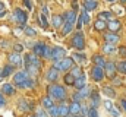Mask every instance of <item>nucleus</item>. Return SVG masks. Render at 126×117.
<instances>
[{"label":"nucleus","instance_id":"nucleus-33","mask_svg":"<svg viewBox=\"0 0 126 117\" xmlns=\"http://www.w3.org/2000/svg\"><path fill=\"white\" fill-rule=\"evenodd\" d=\"M70 75L76 79V78H79L81 75H82V72H81V69L78 67V66H72V70H70Z\"/></svg>","mask_w":126,"mask_h":117},{"label":"nucleus","instance_id":"nucleus-53","mask_svg":"<svg viewBox=\"0 0 126 117\" xmlns=\"http://www.w3.org/2000/svg\"><path fill=\"white\" fill-rule=\"evenodd\" d=\"M110 114H111L113 117H117V116H119V113H117L114 108H111V110H110Z\"/></svg>","mask_w":126,"mask_h":117},{"label":"nucleus","instance_id":"nucleus-46","mask_svg":"<svg viewBox=\"0 0 126 117\" xmlns=\"http://www.w3.org/2000/svg\"><path fill=\"white\" fill-rule=\"evenodd\" d=\"M104 105H106V108H107V111H110V110L113 108V102H111L110 100H107V101L104 102Z\"/></svg>","mask_w":126,"mask_h":117},{"label":"nucleus","instance_id":"nucleus-17","mask_svg":"<svg viewBox=\"0 0 126 117\" xmlns=\"http://www.w3.org/2000/svg\"><path fill=\"white\" fill-rule=\"evenodd\" d=\"M44 47H46L44 43H35V44H34V54H35L37 57H43Z\"/></svg>","mask_w":126,"mask_h":117},{"label":"nucleus","instance_id":"nucleus-27","mask_svg":"<svg viewBox=\"0 0 126 117\" xmlns=\"http://www.w3.org/2000/svg\"><path fill=\"white\" fill-rule=\"evenodd\" d=\"M93 61H94L95 66H100V67H104V64H106V60L103 56H100V54H95L94 57H93Z\"/></svg>","mask_w":126,"mask_h":117},{"label":"nucleus","instance_id":"nucleus-60","mask_svg":"<svg viewBox=\"0 0 126 117\" xmlns=\"http://www.w3.org/2000/svg\"><path fill=\"white\" fill-rule=\"evenodd\" d=\"M0 79H1V69H0Z\"/></svg>","mask_w":126,"mask_h":117},{"label":"nucleus","instance_id":"nucleus-14","mask_svg":"<svg viewBox=\"0 0 126 117\" xmlns=\"http://www.w3.org/2000/svg\"><path fill=\"white\" fill-rule=\"evenodd\" d=\"M90 98H91V107H93V108H98V107H100V102H101L100 94H98L97 91H93L91 95H90Z\"/></svg>","mask_w":126,"mask_h":117},{"label":"nucleus","instance_id":"nucleus-19","mask_svg":"<svg viewBox=\"0 0 126 117\" xmlns=\"http://www.w3.org/2000/svg\"><path fill=\"white\" fill-rule=\"evenodd\" d=\"M113 18H114V15H113L111 10H104V12H101V13L98 15V19H100V21H104V22H106V21H111Z\"/></svg>","mask_w":126,"mask_h":117},{"label":"nucleus","instance_id":"nucleus-2","mask_svg":"<svg viewBox=\"0 0 126 117\" xmlns=\"http://www.w3.org/2000/svg\"><path fill=\"white\" fill-rule=\"evenodd\" d=\"M73 64V58L72 57H63L59 61H54V69L56 70H67L70 69Z\"/></svg>","mask_w":126,"mask_h":117},{"label":"nucleus","instance_id":"nucleus-20","mask_svg":"<svg viewBox=\"0 0 126 117\" xmlns=\"http://www.w3.org/2000/svg\"><path fill=\"white\" fill-rule=\"evenodd\" d=\"M63 21H64L63 15H54V16H51V24H53L54 28H60L62 24H63Z\"/></svg>","mask_w":126,"mask_h":117},{"label":"nucleus","instance_id":"nucleus-24","mask_svg":"<svg viewBox=\"0 0 126 117\" xmlns=\"http://www.w3.org/2000/svg\"><path fill=\"white\" fill-rule=\"evenodd\" d=\"M91 92H93V89H91L90 87H87V85L78 91V94H79V97H81L82 100H84V98H87V97H90V95H91Z\"/></svg>","mask_w":126,"mask_h":117},{"label":"nucleus","instance_id":"nucleus-3","mask_svg":"<svg viewBox=\"0 0 126 117\" xmlns=\"http://www.w3.org/2000/svg\"><path fill=\"white\" fill-rule=\"evenodd\" d=\"M72 44L76 50H84L85 48V40H84V35L82 32H76L73 35V40H72Z\"/></svg>","mask_w":126,"mask_h":117},{"label":"nucleus","instance_id":"nucleus-45","mask_svg":"<svg viewBox=\"0 0 126 117\" xmlns=\"http://www.w3.org/2000/svg\"><path fill=\"white\" fill-rule=\"evenodd\" d=\"M13 50H15V53H21L24 50V45L22 44H15L13 45Z\"/></svg>","mask_w":126,"mask_h":117},{"label":"nucleus","instance_id":"nucleus-32","mask_svg":"<svg viewBox=\"0 0 126 117\" xmlns=\"http://www.w3.org/2000/svg\"><path fill=\"white\" fill-rule=\"evenodd\" d=\"M103 50H104V53H107V54H111V53H114L116 51V47L113 45V44H104V47H103Z\"/></svg>","mask_w":126,"mask_h":117},{"label":"nucleus","instance_id":"nucleus-40","mask_svg":"<svg viewBox=\"0 0 126 117\" xmlns=\"http://www.w3.org/2000/svg\"><path fill=\"white\" fill-rule=\"evenodd\" d=\"M72 58H75V60H76V61H79V63H82V61H85V54H81V53H75V54H73V57Z\"/></svg>","mask_w":126,"mask_h":117},{"label":"nucleus","instance_id":"nucleus-29","mask_svg":"<svg viewBox=\"0 0 126 117\" xmlns=\"http://www.w3.org/2000/svg\"><path fill=\"white\" fill-rule=\"evenodd\" d=\"M103 94H106L109 98H114V97H116V91L111 87H104L103 88Z\"/></svg>","mask_w":126,"mask_h":117},{"label":"nucleus","instance_id":"nucleus-18","mask_svg":"<svg viewBox=\"0 0 126 117\" xmlns=\"http://www.w3.org/2000/svg\"><path fill=\"white\" fill-rule=\"evenodd\" d=\"M81 113V104L79 102H72V104H69V114H72V116H76V114H79Z\"/></svg>","mask_w":126,"mask_h":117},{"label":"nucleus","instance_id":"nucleus-8","mask_svg":"<svg viewBox=\"0 0 126 117\" xmlns=\"http://www.w3.org/2000/svg\"><path fill=\"white\" fill-rule=\"evenodd\" d=\"M22 63H31V64H34V66H37V67L41 69V60L37 57L34 53L32 54H27L25 57L22 58Z\"/></svg>","mask_w":126,"mask_h":117},{"label":"nucleus","instance_id":"nucleus-34","mask_svg":"<svg viewBox=\"0 0 126 117\" xmlns=\"http://www.w3.org/2000/svg\"><path fill=\"white\" fill-rule=\"evenodd\" d=\"M48 117H59V110H57V105H53L51 108H48Z\"/></svg>","mask_w":126,"mask_h":117},{"label":"nucleus","instance_id":"nucleus-16","mask_svg":"<svg viewBox=\"0 0 126 117\" xmlns=\"http://www.w3.org/2000/svg\"><path fill=\"white\" fill-rule=\"evenodd\" d=\"M38 70H40V67L34 66L31 63H25V73H27L28 76H35V75L38 73Z\"/></svg>","mask_w":126,"mask_h":117},{"label":"nucleus","instance_id":"nucleus-23","mask_svg":"<svg viewBox=\"0 0 126 117\" xmlns=\"http://www.w3.org/2000/svg\"><path fill=\"white\" fill-rule=\"evenodd\" d=\"M41 104H43V108L44 110H48V108H51L53 105H54V102H53V100L47 95V97H44L43 100H41Z\"/></svg>","mask_w":126,"mask_h":117},{"label":"nucleus","instance_id":"nucleus-5","mask_svg":"<svg viewBox=\"0 0 126 117\" xmlns=\"http://www.w3.org/2000/svg\"><path fill=\"white\" fill-rule=\"evenodd\" d=\"M63 57H66V50L62 48V47H54V48H51V60L53 61H59V60H62Z\"/></svg>","mask_w":126,"mask_h":117},{"label":"nucleus","instance_id":"nucleus-57","mask_svg":"<svg viewBox=\"0 0 126 117\" xmlns=\"http://www.w3.org/2000/svg\"><path fill=\"white\" fill-rule=\"evenodd\" d=\"M106 1H109V3H114L116 0H106Z\"/></svg>","mask_w":126,"mask_h":117},{"label":"nucleus","instance_id":"nucleus-54","mask_svg":"<svg viewBox=\"0 0 126 117\" xmlns=\"http://www.w3.org/2000/svg\"><path fill=\"white\" fill-rule=\"evenodd\" d=\"M7 44H9L7 41H0V47H1V48H6V45H7Z\"/></svg>","mask_w":126,"mask_h":117},{"label":"nucleus","instance_id":"nucleus-51","mask_svg":"<svg viewBox=\"0 0 126 117\" xmlns=\"http://www.w3.org/2000/svg\"><path fill=\"white\" fill-rule=\"evenodd\" d=\"M4 104H6V101H4V95L0 94V107H3Z\"/></svg>","mask_w":126,"mask_h":117},{"label":"nucleus","instance_id":"nucleus-22","mask_svg":"<svg viewBox=\"0 0 126 117\" xmlns=\"http://www.w3.org/2000/svg\"><path fill=\"white\" fill-rule=\"evenodd\" d=\"M57 110H59V117H66L69 114V104L63 102V104H60L57 107Z\"/></svg>","mask_w":126,"mask_h":117},{"label":"nucleus","instance_id":"nucleus-26","mask_svg":"<svg viewBox=\"0 0 126 117\" xmlns=\"http://www.w3.org/2000/svg\"><path fill=\"white\" fill-rule=\"evenodd\" d=\"M19 104H21L19 108H21L22 111H27V110H32V108H34V107H32V102L31 101H27V100H21Z\"/></svg>","mask_w":126,"mask_h":117},{"label":"nucleus","instance_id":"nucleus-48","mask_svg":"<svg viewBox=\"0 0 126 117\" xmlns=\"http://www.w3.org/2000/svg\"><path fill=\"white\" fill-rule=\"evenodd\" d=\"M111 79H113V85H120V84H122V79H120V78H116V76H114V78H111Z\"/></svg>","mask_w":126,"mask_h":117},{"label":"nucleus","instance_id":"nucleus-39","mask_svg":"<svg viewBox=\"0 0 126 117\" xmlns=\"http://www.w3.org/2000/svg\"><path fill=\"white\" fill-rule=\"evenodd\" d=\"M43 57H44V58H50V57H51V47H48V45H46V47H44Z\"/></svg>","mask_w":126,"mask_h":117},{"label":"nucleus","instance_id":"nucleus-1","mask_svg":"<svg viewBox=\"0 0 126 117\" xmlns=\"http://www.w3.org/2000/svg\"><path fill=\"white\" fill-rule=\"evenodd\" d=\"M47 92H48V97H50L51 100L64 101V98H66V89L63 87H60V85H56V84L50 85L48 89H47Z\"/></svg>","mask_w":126,"mask_h":117},{"label":"nucleus","instance_id":"nucleus-50","mask_svg":"<svg viewBox=\"0 0 126 117\" xmlns=\"http://www.w3.org/2000/svg\"><path fill=\"white\" fill-rule=\"evenodd\" d=\"M119 54L120 56H126V47H120L119 48Z\"/></svg>","mask_w":126,"mask_h":117},{"label":"nucleus","instance_id":"nucleus-52","mask_svg":"<svg viewBox=\"0 0 126 117\" xmlns=\"http://www.w3.org/2000/svg\"><path fill=\"white\" fill-rule=\"evenodd\" d=\"M24 3H25V6H27L30 10L32 9V4H31V1H30V0H24Z\"/></svg>","mask_w":126,"mask_h":117},{"label":"nucleus","instance_id":"nucleus-58","mask_svg":"<svg viewBox=\"0 0 126 117\" xmlns=\"http://www.w3.org/2000/svg\"><path fill=\"white\" fill-rule=\"evenodd\" d=\"M75 117H84V116H81V114H76V116H75Z\"/></svg>","mask_w":126,"mask_h":117},{"label":"nucleus","instance_id":"nucleus-55","mask_svg":"<svg viewBox=\"0 0 126 117\" xmlns=\"http://www.w3.org/2000/svg\"><path fill=\"white\" fill-rule=\"evenodd\" d=\"M120 105L125 108V111H126V100H120Z\"/></svg>","mask_w":126,"mask_h":117},{"label":"nucleus","instance_id":"nucleus-59","mask_svg":"<svg viewBox=\"0 0 126 117\" xmlns=\"http://www.w3.org/2000/svg\"><path fill=\"white\" fill-rule=\"evenodd\" d=\"M66 117H75V116H72V114H67V116H66Z\"/></svg>","mask_w":126,"mask_h":117},{"label":"nucleus","instance_id":"nucleus-10","mask_svg":"<svg viewBox=\"0 0 126 117\" xmlns=\"http://www.w3.org/2000/svg\"><path fill=\"white\" fill-rule=\"evenodd\" d=\"M9 61H10V64L12 66H21L22 64V57H21V54L19 53H10L9 54Z\"/></svg>","mask_w":126,"mask_h":117},{"label":"nucleus","instance_id":"nucleus-35","mask_svg":"<svg viewBox=\"0 0 126 117\" xmlns=\"http://www.w3.org/2000/svg\"><path fill=\"white\" fill-rule=\"evenodd\" d=\"M79 19H81V22H82V24H90V21H91V18H90V15L87 13V10H84V12H82V15H81V18H79Z\"/></svg>","mask_w":126,"mask_h":117},{"label":"nucleus","instance_id":"nucleus-30","mask_svg":"<svg viewBox=\"0 0 126 117\" xmlns=\"http://www.w3.org/2000/svg\"><path fill=\"white\" fill-rule=\"evenodd\" d=\"M116 72H120V73L126 75V60H123V61H119V63L116 64Z\"/></svg>","mask_w":126,"mask_h":117},{"label":"nucleus","instance_id":"nucleus-13","mask_svg":"<svg viewBox=\"0 0 126 117\" xmlns=\"http://www.w3.org/2000/svg\"><path fill=\"white\" fill-rule=\"evenodd\" d=\"M59 70H56L54 67H50L48 70H47V75H46V79L48 81V82H56L57 81V76H59V73H57Z\"/></svg>","mask_w":126,"mask_h":117},{"label":"nucleus","instance_id":"nucleus-37","mask_svg":"<svg viewBox=\"0 0 126 117\" xmlns=\"http://www.w3.org/2000/svg\"><path fill=\"white\" fill-rule=\"evenodd\" d=\"M34 85H35V84H34V81H32V79H30V78H28V79H27L25 82H22V84L19 85V88H32V87H34Z\"/></svg>","mask_w":126,"mask_h":117},{"label":"nucleus","instance_id":"nucleus-25","mask_svg":"<svg viewBox=\"0 0 126 117\" xmlns=\"http://www.w3.org/2000/svg\"><path fill=\"white\" fill-rule=\"evenodd\" d=\"M13 70H15V66H12V64H6L3 69H1V76H10L12 73H13Z\"/></svg>","mask_w":126,"mask_h":117},{"label":"nucleus","instance_id":"nucleus-9","mask_svg":"<svg viewBox=\"0 0 126 117\" xmlns=\"http://www.w3.org/2000/svg\"><path fill=\"white\" fill-rule=\"evenodd\" d=\"M30 76L25 73V72H16L15 75H13V82L16 84V87H19L22 82H25L27 79H28Z\"/></svg>","mask_w":126,"mask_h":117},{"label":"nucleus","instance_id":"nucleus-11","mask_svg":"<svg viewBox=\"0 0 126 117\" xmlns=\"http://www.w3.org/2000/svg\"><path fill=\"white\" fill-rule=\"evenodd\" d=\"M120 22L117 21V19H111V21H109L107 24H106V28L110 29V32H117L119 29H120Z\"/></svg>","mask_w":126,"mask_h":117},{"label":"nucleus","instance_id":"nucleus-12","mask_svg":"<svg viewBox=\"0 0 126 117\" xmlns=\"http://www.w3.org/2000/svg\"><path fill=\"white\" fill-rule=\"evenodd\" d=\"M104 40H106L107 44H116V43H119L120 38H119V35L116 32H109V34L104 35Z\"/></svg>","mask_w":126,"mask_h":117},{"label":"nucleus","instance_id":"nucleus-15","mask_svg":"<svg viewBox=\"0 0 126 117\" xmlns=\"http://www.w3.org/2000/svg\"><path fill=\"white\" fill-rule=\"evenodd\" d=\"M97 7H98L97 0H84V10L91 12V10H95Z\"/></svg>","mask_w":126,"mask_h":117},{"label":"nucleus","instance_id":"nucleus-6","mask_svg":"<svg viewBox=\"0 0 126 117\" xmlns=\"http://www.w3.org/2000/svg\"><path fill=\"white\" fill-rule=\"evenodd\" d=\"M103 70H104V75H107L110 79L114 78V76H116V63H113V61H106Z\"/></svg>","mask_w":126,"mask_h":117},{"label":"nucleus","instance_id":"nucleus-49","mask_svg":"<svg viewBox=\"0 0 126 117\" xmlns=\"http://www.w3.org/2000/svg\"><path fill=\"white\" fill-rule=\"evenodd\" d=\"M72 7H73V12H78V1L76 0L72 1Z\"/></svg>","mask_w":126,"mask_h":117},{"label":"nucleus","instance_id":"nucleus-36","mask_svg":"<svg viewBox=\"0 0 126 117\" xmlns=\"http://www.w3.org/2000/svg\"><path fill=\"white\" fill-rule=\"evenodd\" d=\"M63 81H64V84H66V85H73L75 78H73L70 73H67V75H64V79H63Z\"/></svg>","mask_w":126,"mask_h":117},{"label":"nucleus","instance_id":"nucleus-31","mask_svg":"<svg viewBox=\"0 0 126 117\" xmlns=\"http://www.w3.org/2000/svg\"><path fill=\"white\" fill-rule=\"evenodd\" d=\"M63 25H64V27H63V29H62V35H67V34L72 31L73 25H72V24H69V22H66V21L63 22Z\"/></svg>","mask_w":126,"mask_h":117},{"label":"nucleus","instance_id":"nucleus-28","mask_svg":"<svg viewBox=\"0 0 126 117\" xmlns=\"http://www.w3.org/2000/svg\"><path fill=\"white\" fill-rule=\"evenodd\" d=\"M1 91H3V94H6V95H13V94H15V88L12 87L10 84H4V85L1 87Z\"/></svg>","mask_w":126,"mask_h":117},{"label":"nucleus","instance_id":"nucleus-62","mask_svg":"<svg viewBox=\"0 0 126 117\" xmlns=\"http://www.w3.org/2000/svg\"><path fill=\"white\" fill-rule=\"evenodd\" d=\"M32 117H37V116H32Z\"/></svg>","mask_w":126,"mask_h":117},{"label":"nucleus","instance_id":"nucleus-47","mask_svg":"<svg viewBox=\"0 0 126 117\" xmlns=\"http://www.w3.org/2000/svg\"><path fill=\"white\" fill-rule=\"evenodd\" d=\"M72 100H73V101H75V102H79V101H81V100H82V98H81V97H79V94H78V92H75V94H73V95H72Z\"/></svg>","mask_w":126,"mask_h":117},{"label":"nucleus","instance_id":"nucleus-41","mask_svg":"<svg viewBox=\"0 0 126 117\" xmlns=\"http://www.w3.org/2000/svg\"><path fill=\"white\" fill-rule=\"evenodd\" d=\"M24 31H25V34L30 35V37H35V35H37L35 29H32L31 27H24Z\"/></svg>","mask_w":126,"mask_h":117},{"label":"nucleus","instance_id":"nucleus-38","mask_svg":"<svg viewBox=\"0 0 126 117\" xmlns=\"http://www.w3.org/2000/svg\"><path fill=\"white\" fill-rule=\"evenodd\" d=\"M104 28H106V22L97 19V22H95V29H97V31H103Z\"/></svg>","mask_w":126,"mask_h":117},{"label":"nucleus","instance_id":"nucleus-44","mask_svg":"<svg viewBox=\"0 0 126 117\" xmlns=\"http://www.w3.org/2000/svg\"><path fill=\"white\" fill-rule=\"evenodd\" d=\"M37 117H48V114L46 113L44 108H38V110H37Z\"/></svg>","mask_w":126,"mask_h":117},{"label":"nucleus","instance_id":"nucleus-21","mask_svg":"<svg viewBox=\"0 0 126 117\" xmlns=\"http://www.w3.org/2000/svg\"><path fill=\"white\" fill-rule=\"evenodd\" d=\"M73 85H75V88H76V89H81V88H84L85 85H87V78H85L84 75H81L79 78H76V79H75Z\"/></svg>","mask_w":126,"mask_h":117},{"label":"nucleus","instance_id":"nucleus-61","mask_svg":"<svg viewBox=\"0 0 126 117\" xmlns=\"http://www.w3.org/2000/svg\"><path fill=\"white\" fill-rule=\"evenodd\" d=\"M120 1H122V3H126V0H120Z\"/></svg>","mask_w":126,"mask_h":117},{"label":"nucleus","instance_id":"nucleus-43","mask_svg":"<svg viewBox=\"0 0 126 117\" xmlns=\"http://www.w3.org/2000/svg\"><path fill=\"white\" fill-rule=\"evenodd\" d=\"M40 21H41V27L43 28H47V25H48V22H47V18H46V15H40Z\"/></svg>","mask_w":126,"mask_h":117},{"label":"nucleus","instance_id":"nucleus-42","mask_svg":"<svg viewBox=\"0 0 126 117\" xmlns=\"http://www.w3.org/2000/svg\"><path fill=\"white\" fill-rule=\"evenodd\" d=\"M87 117H98V110L97 108H88V114H87Z\"/></svg>","mask_w":126,"mask_h":117},{"label":"nucleus","instance_id":"nucleus-4","mask_svg":"<svg viewBox=\"0 0 126 117\" xmlns=\"http://www.w3.org/2000/svg\"><path fill=\"white\" fill-rule=\"evenodd\" d=\"M13 18H15V19H16V22H18L19 25H22V27H25L27 19H28L27 12H24L22 9H16V10L13 12Z\"/></svg>","mask_w":126,"mask_h":117},{"label":"nucleus","instance_id":"nucleus-7","mask_svg":"<svg viewBox=\"0 0 126 117\" xmlns=\"http://www.w3.org/2000/svg\"><path fill=\"white\" fill-rule=\"evenodd\" d=\"M91 76H93V79H94L95 82H101L104 79V70H103V67L95 66L94 69L91 70Z\"/></svg>","mask_w":126,"mask_h":117},{"label":"nucleus","instance_id":"nucleus-56","mask_svg":"<svg viewBox=\"0 0 126 117\" xmlns=\"http://www.w3.org/2000/svg\"><path fill=\"white\" fill-rule=\"evenodd\" d=\"M3 10H4V4L0 1V12H3Z\"/></svg>","mask_w":126,"mask_h":117}]
</instances>
